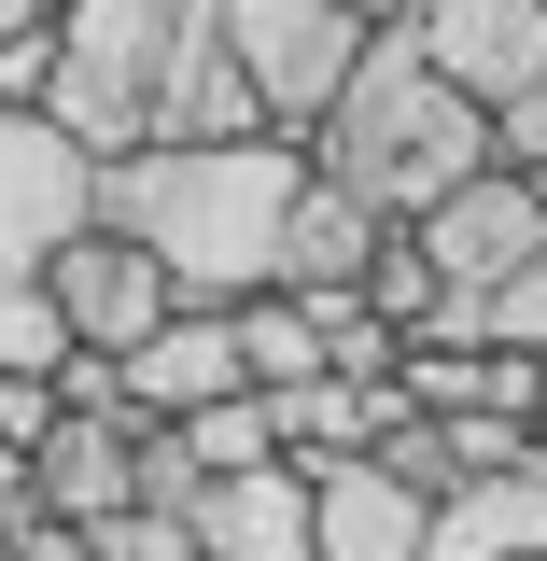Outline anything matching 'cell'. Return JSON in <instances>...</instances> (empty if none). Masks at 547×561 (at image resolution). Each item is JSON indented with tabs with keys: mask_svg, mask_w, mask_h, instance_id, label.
Listing matches in <instances>:
<instances>
[{
	"mask_svg": "<svg viewBox=\"0 0 547 561\" xmlns=\"http://www.w3.org/2000/svg\"><path fill=\"white\" fill-rule=\"evenodd\" d=\"M309 561H421V491L379 463H309Z\"/></svg>",
	"mask_w": 547,
	"mask_h": 561,
	"instance_id": "cell-13",
	"label": "cell"
},
{
	"mask_svg": "<svg viewBox=\"0 0 547 561\" xmlns=\"http://www.w3.org/2000/svg\"><path fill=\"white\" fill-rule=\"evenodd\" d=\"M43 70H57V43H43V28H14V43H0V99H14V113H43Z\"/></svg>",
	"mask_w": 547,
	"mask_h": 561,
	"instance_id": "cell-21",
	"label": "cell"
},
{
	"mask_svg": "<svg viewBox=\"0 0 547 561\" xmlns=\"http://www.w3.org/2000/svg\"><path fill=\"white\" fill-rule=\"evenodd\" d=\"M351 57H365V28L323 14V0H225V70H239V113L267 140L323 127V99L351 84Z\"/></svg>",
	"mask_w": 547,
	"mask_h": 561,
	"instance_id": "cell-4",
	"label": "cell"
},
{
	"mask_svg": "<svg viewBox=\"0 0 547 561\" xmlns=\"http://www.w3.org/2000/svg\"><path fill=\"white\" fill-rule=\"evenodd\" d=\"M534 449H547V351H534Z\"/></svg>",
	"mask_w": 547,
	"mask_h": 561,
	"instance_id": "cell-26",
	"label": "cell"
},
{
	"mask_svg": "<svg viewBox=\"0 0 547 561\" xmlns=\"http://www.w3.org/2000/svg\"><path fill=\"white\" fill-rule=\"evenodd\" d=\"M478 351H547V253H520V267L478 295Z\"/></svg>",
	"mask_w": 547,
	"mask_h": 561,
	"instance_id": "cell-17",
	"label": "cell"
},
{
	"mask_svg": "<svg viewBox=\"0 0 547 561\" xmlns=\"http://www.w3.org/2000/svg\"><path fill=\"white\" fill-rule=\"evenodd\" d=\"M0 548H14V561H99V548H84V534H57V519H14Z\"/></svg>",
	"mask_w": 547,
	"mask_h": 561,
	"instance_id": "cell-22",
	"label": "cell"
},
{
	"mask_svg": "<svg viewBox=\"0 0 547 561\" xmlns=\"http://www.w3.org/2000/svg\"><path fill=\"white\" fill-rule=\"evenodd\" d=\"M43 113L84 154H140V140H239V70H225V0H57L43 14Z\"/></svg>",
	"mask_w": 547,
	"mask_h": 561,
	"instance_id": "cell-2",
	"label": "cell"
},
{
	"mask_svg": "<svg viewBox=\"0 0 547 561\" xmlns=\"http://www.w3.org/2000/svg\"><path fill=\"white\" fill-rule=\"evenodd\" d=\"M99 225V154L57 127V113H14L0 99V280H29L57 239Z\"/></svg>",
	"mask_w": 547,
	"mask_h": 561,
	"instance_id": "cell-6",
	"label": "cell"
},
{
	"mask_svg": "<svg viewBox=\"0 0 547 561\" xmlns=\"http://www.w3.org/2000/svg\"><path fill=\"white\" fill-rule=\"evenodd\" d=\"M183 548H197V561H309V463H239V478H197Z\"/></svg>",
	"mask_w": 547,
	"mask_h": 561,
	"instance_id": "cell-10",
	"label": "cell"
},
{
	"mask_svg": "<svg viewBox=\"0 0 547 561\" xmlns=\"http://www.w3.org/2000/svg\"><path fill=\"white\" fill-rule=\"evenodd\" d=\"M323 14H351V28H394V14H408V0H323Z\"/></svg>",
	"mask_w": 547,
	"mask_h": 561,
	"instance_id": "cell-24",
	"label": "cell"
},
{
	"mask_svg": "<svg viewBox=\"0 0 547 561\" xmlns=\"http://www.w3.org/2000/svg\"><path fill=\"white\" fill-rule=\"evenodd\" d=\"M29 280H43L57 337H70V351H113V365H127V351L155 337V323H169V280H155V253H140V239H113V225L57 239V253H43Z\"/></svg>",
	"mask_w": 547,
	"mask_h": 561,
	"instance_id": "cell-7",
	"label": "cell"
},
{
	"mask_svg": "<svg viewBox=\"0 0 547 561\" xmlns=\"http://www.w3.org/2000/svg\"><path fill=\"white\" fill-rule=\"evenodd\" d=\"M113 379H127V421H197L239 393V337H225V309H169Z\"/></svg>",
	"mask_w": 547,
	"mask_h": 561,
	"instance_id": "cell-12",
	"label": "cell"
},
{
	"mask_svg": "<svg viewBox=\"0 0 547 561\" xmlns=\"http://www.w3.org/2000/svg\"><path fill=\"white\" fill-rule=\"evenodd\" d=\"M394 43H408L449 99L505 113V99H520V70L547 57V0H408V14H394Z\"/></svg>",
	"mask_w": 547,
	"mask_h": 561,
	"instance_id": "cell-8",
	"label": "cell"
},
{
	"mask_svg": "<svg viewBox=\"0 0 547 561\" xmlns=\"http://www.w3.org/2000/svg\"><path fill=\"white\" fill-rule=\"evenodd\" d=\"M365 253H379V225L338 197V183H295V210H281V267L267 295H338V280H365Z\"/></svg>",
	"mask_w": 547,
	"mask_h": 561,
	"instance_id": "cell-14",
	"label": "cell"
},
{
	"mask_svg": "<svg viewBox=\"0 0 547 561\" xmlns=\"http://www.w3.org/2000/svg\"><path fill=\"white\" fill-rule=\"evenodd\" d=\"M14 505H29V449L0 435V519H14Z\"/></svg>",
	"mask_w": 547,
	"mask_h": 561,
	"instance_id": "cell-23",
	"label": "cell"
},
{
	"mask_svg": "<svg viewBox=\"0 0 547 561\" xmlns=\"http://www.w3.org/2000/svg\"><path fill=\"white\" fill-rule=\"evenodd\" d=\"M127 478H140V435H127V421H84V408H57L43 435H29V505H14V519L99 534V519L127 505ZM14 519H0V534H14Z\"/></svg>",
	"mask_w": 547,
	"mask_h": 561,
	"instance_id": "cell-9",
	"label": "cell"
},
{
	"mask_svg": "<svg viewBox=\"0 0 547 561\" xmlns=\"http://www.w3.org/2000/svg\"><path fill=\"white\" fill-rule=\"evenodd\" d=\"M70 337H57V309H43V280H0V379H57Z\"/></svg>",
	"mask_w": 547,
	"mask_h": 561,
	"instance_id": "cell-18",
	"label": "cell"
},
{
	"mask_svg": "<svg viewBox=\"0 0 547 561\" xmlns=\"http://www.w3.org/2000/svg\"><path fill=\"white\" fill-rule=\"evenodd\" d=\"M491 169H520V183H547V57L520 70V99L491 113Z\"/></svg>",
	"mask_w": 547,
	"mask_h": 561,
	"instance_id": "cell-19",
	"label": "cell"
},
{
	"mask_svg": "<svg viewBox=\"0 0 547 561\" xmlns=\"http://www.w3.org/2000/svg\"><path fill=\"white\" fill-rule=\"evenodd\" d=\"M421 561H547V463H491L421 505Z\"/></svg>",
	"mask_w": 547,
	"mask_h": 561,
	"instance_id": "cell-11",
	"label": "cell"
},
{
	"mask_svg": "<svg viewBox=\"0 0 547 561\" xmlns=\"http://www.w3.org/2000/svg\"><path fill=\"white\" fill-rule=\"evenodd\" d=\"M0 561H14V548H0Z\"/></svg>",
	"mask_w": 547,
	"mask_h": 561,
	"instance_id": "cell-27",
	"label": "cell"
},
{
	"mask_svg": "<svg viewBox=\"0 0 547 561\" xmlns=\"http://www.w3.org/2000/svg\"><path fill=\"white\" fill-rule=\"evenodd\" d=\"M295 183H309V154L267 140V127H239V140H140V154H99V225L155 253L169 309H239L281 267Z\"/></svg>",
	"mask_w": 547,
	"mask_h": 561,
	"instance_id": "cell-1",
	"label": "cell"
},
{
	"mask_svg": "<svg viewBox=\"0 0 547 561\" xmlns=\"http://www.w3.org/2000/svg\"><path fill=\"white\" fill-rule=\"evenodd\" d=\"M14 28H43V0H0V43H14Z\"/></svg>",
	"mask_w": 547,
	"mask_h": 561,
	"instance_id": "cell-25",
	"label": "cell"
},
{
	"mask_svg": "<svg viewBox=\"0 0 547 561\" xmlns=\"http://www.w3.org/2000/svg\"><path fill=\"white\" fill-rule=\"evenodd\" d=\"M155 435H169V449H183L197 478H239V463H281V449H267V408H253V393H225V408H197V421H155Z\"/></svg>",
	"mask_w": 547,
	"mask_h": 561,
	"instance_id": "cell-16",
	"label": "cell"
},
{
	"mask_svg": "<svg viewBox=\"0 0 547 561\" xmlns=\"http://www.w3.org/2000/svg\"><path fill=\"white\" fill-rule=\"evenodd\" d=\"M295 154H309V183H338L365 225H421L449 183H478V169H491V113H478V99H449L394 28H365L351 84L323 99V127L295 140Z\"/></svg>",
	"mask_w": 547,
	"mask_h": 561,
	"instance_id": "cell-3",
	"label": "cell"
},
{
	"mask_svg": "<svg viewBox=\"0 0 547 561\" xmlns=\"http://www.w3.org/2000/svg\"><path fill=\"white\" fill-rule=\"evenodd\" d=\"M84 548H99V561H197V548H183V519H155V505H113Z\"/></svg>",
	"mask_w": 547,
	"mask_h": 561,
	"instance_id": "cell-20",
	"label": "cell"
},
{
	"mask_svg": "<svg viewBox=\"0 0 547 561\" xmlns=\"http://www.w3.org/2000/svg\"><path fill=\"white\" fill-rule=\"evenodd\" d=\"M408 253L435 267V295H449V309H435V351H478V295L520 267V253H547V183H520V169L449 183V197L408 225Z\"/></svg>",
	"mask_w": 547,
	"mask_h": 561,
	"instance_id": "cell-5",
	"label": "cell"
},
{
	"mask_svg": "<svg viewBox=\"0 0 547 561\" xmlns=\"http://www.w3.org/2000/svg\"><path fill=\"white\" fill-rule=\"evenodd\" d=\"M225 337H239V393L323 379V337H309V309H295V295H239V309H225Z\"/></svg>",
	"mask_w": 547,
	"mask_h": 561,
	"instance_id": "cell-15",
	"label": "cell"
}]
</instances>
